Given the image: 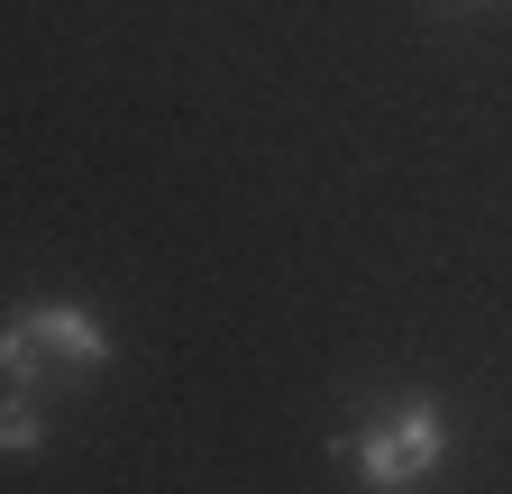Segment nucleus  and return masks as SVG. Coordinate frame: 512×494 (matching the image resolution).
Returning a JSON list of instances; mask_svg holds the SVG:
<instances>
[{
  "label": "nucleus",
  "mask_w": 512,
  "mask_h": 494,
  "mask_svg": "<svg viewBox=\"0 0 512 494\" xmlns=\"http://www.w3.org/2000/svg\"><path fill=\"white\" fill-rule=\"evenodd\" d=\"M28 330L46 339L55 376H64V366H110V330L83 312V302H28Z\"/></svg>",
  "instance_id": "2"
},
{
  "label": "nucleus",
  "mask_w": 512,
  "mask_h": 494,
  "mask_svg": "<svg viewBox=\"0 0 512 494\" xmlns=\"http://www.w3.org/2000/svg\"><path fill=\"white\" fill-rule=\"evenodd\" d=\"M37 440H46V421H37L28 385H10V394H0V458H28Z\"/></svg>",
  "instance_id": "4"
},
{
  "label": "nucleus",
  "mask_w": 512,
  "mask_h": 494,
  "mask_svg": "<svg viewBox=\"0 0 512 494\" xmlns=\"http://www.w3.org/2000/svg\"><path fill=\"white\" fill-rule=\"evenodd\" d=\"M439 458H448V421H439L430 394L394 403V412H384L366 440H357V476H366V485H421Z\"/></svg>",
  "instance_id": "1"
},
{
  "label": "nucleus",
  "mask_w": 512,
  "mask_h": 494,
  "mask_svg": "<svg viewBox=\"0 0 512 494\" xmlns=\"http://www.w3.org/2000/svg\"><path fill=\"white\" fill-rule=\"evenodd\" d=\"M0 376H10V385H28V394L55 376V357H46V339L28 330V312H10V321H0Z\"/></svg>",
  "instance_id": "3"
}]
</instances>
